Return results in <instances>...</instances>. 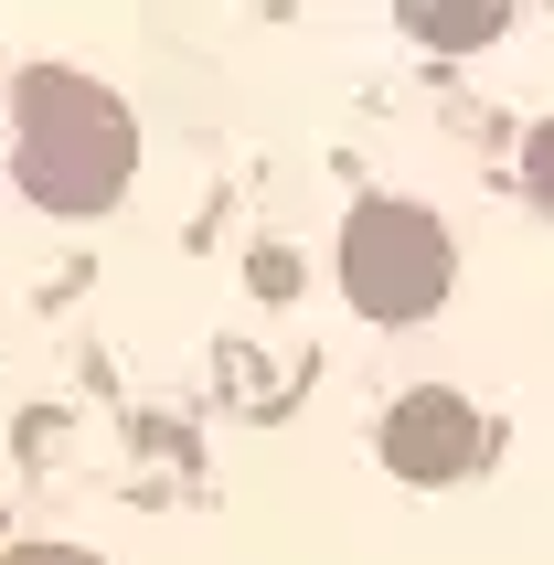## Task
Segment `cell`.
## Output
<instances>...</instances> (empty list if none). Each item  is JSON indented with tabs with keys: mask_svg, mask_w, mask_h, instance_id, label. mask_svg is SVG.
I'll use <instances>...</instances> for the list:
<instances>
[{
	"mask_svg": "<svg viewBox=\"0 0 554 565\" xmlns=\"http://www.w3.org/2000/svg\"><path fill=\"white\" fill-rule=\"evenodd\" d=\"M11 107H22V192H32V203L96 214V203L128 192L139 128H128V107L96 86V75H75V64H32Z\"/></svg>",
	"mask_w": 554,
	"mask_h": 565,
	"instance_id": "obj_1",
	"label": "cell"
},
{
	"mask_svg": "<svg viewBox=\"0 0 554 565\" xmlns=\"http://www.w3.org/2000/svg\"><path fill=\"white\" fill-rule=\"evenodd\" d=\"M341 288L373 320H427L448 299V235H437V214L427 203H363L352 235H341Z\"/></svg>",
	"mask_w": 554,
	"mask_h": 565,
	"instance_id": "obj_2",
	"label": "cell"
},
{
	"mask_svg": "<svg viewBox=\"0 0 554 565\" xmlns=\"http://www.w3.org/2000/svg\"><path fill=\"white\" fill-rule=\"evenodd\" d=\"M384 459L405 480H459V470L491 459V416L469 406V395H448V384H427V395H405L384 416Z\"/></svg>",
	"mask_w": 554,
	"mask_h": 565,
	"instance_id": "obj_3",
	"label": "cell"
},
{
	"mask_svg": "<svg viewBox=\"0 0 554 565\" xmlns=\"http://www.w3.org/2000/svg\"><path fill=\"white\" fill-rule=\"evenodd\" d=\"M416 32L448 43V54H469V43H491V32H501V11H416Z\"/></svg>",
	"mask_w": 554,
	"mask_h": 565,
	"instance_id": "obj_4",
	"label": "cell"
},
{
	"mask_svg": "<svg viewBox=\"0 0 554 565\" xmlns=\"http://www.w3.org/2000/svg\"><path fill=\"white\" fill-rule=\"evenodd\" d=\"M523 182H533V203H554V118L533 128V150H523Z\"/></svg>",
	"mask_w": 554,
	"mask_h": 565,
	"instance_id": "obj_5",
	"label": "cell"
},
{
	"mask_svg": "<svg viewBox=\"0 0 554 565\" xmlns=\"http://www.w3.org/2000/svg\"><path fill=\"white\" fill-rule=\"evenodd\" d=\"M0 565H96V555H75V544H22V555H0Z\"/></svg>",
	"mask_w": 554,
	"mask_h": 565,
	"instance_id": "obj_6",
	"label": "cell"
}]
</instances>
